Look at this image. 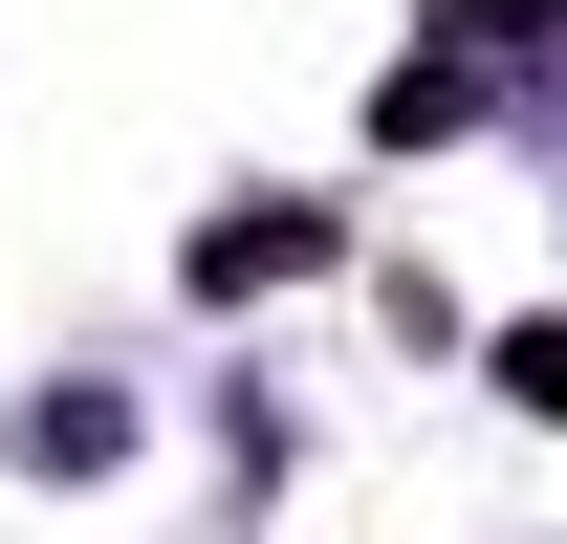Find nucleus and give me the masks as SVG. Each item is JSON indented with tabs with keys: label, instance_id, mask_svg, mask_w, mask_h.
Instances as JSON below:
<instances>
[{
	"label": "nucleus",
	"instance_id": "obj_1",
	"mask_svg": "<svg viewBox=\"0 0 567 544\" xmlns=\"http://www.w3.org/2000/svg\"><path fill=\"white\" fill-rule=\"evenodd\" d=\"M502 393H524V414H567V327H524V348H502Z\"/></svg>",
	"mask_w": 567,
	"mask_h": 544
}]
</instances>
